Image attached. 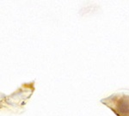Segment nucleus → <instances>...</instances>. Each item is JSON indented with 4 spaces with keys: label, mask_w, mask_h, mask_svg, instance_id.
Returning a JSON list of instances; mask_svg holds the SVG:
<instances>
[]
</instances>
